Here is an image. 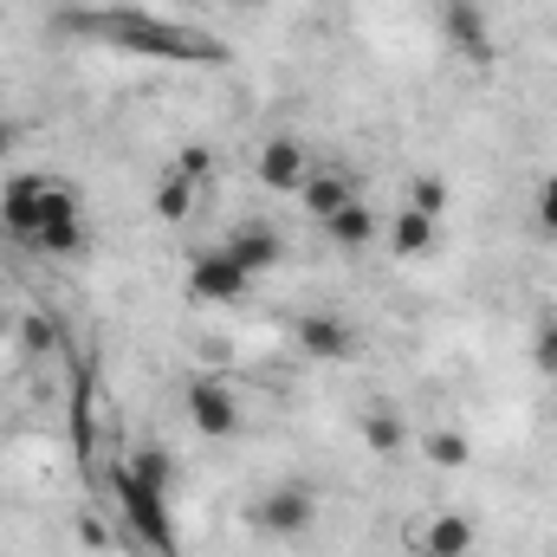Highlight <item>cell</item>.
Listing matches in <instances>:
<instances>
[{
  "mask_svg": "<svg viewBox=\"0 0 557 557\" xmlns=\"http://www.w3.org/2000/svg\"><path fill=\"white\" fill-rule=\"evenodd\" d=\"M78 26L124 52H149V59H214V39H201L175 20H156V13H78Z\"/></svg>",
  "mask_w": 557,
  "mask_h": 557,
  "instance_id": "1",
  "label": "cell"
},
{
  "mask_svg": "<svg viewBox=\"0 0 557 557\" xmlns=\"http://www.w3.org/2000/svg\"><path fill=\"white\" fill-rule=\"evenodd\" d=\"M311 519H318V493L305 480H278V486L260 493V506H253V525L267 539H285V545H298L311 532Z\"/></svg>",
  "mask_w": 557,
  "mask_h": 557,
  "instance_id": "2",
  "label": "cell"
},
{
  "mask_svg": "<svg viewBox=\"0 0 557 557\" xmlns=\"http://www.w3.org/2000/svg\"><path fill=\"white\" fill-rule=\"evenodd\" d=\"M188 421H195V434H208V441H234V434H240V403H234V389H227L221 376H195V383H188Z\"/></svg>",
  "mask_w": 557,
  "mask_h": 557,
  "instance_id": "3",
  "label": "cell"
},
{
  "mask_svg": "<svg viewBox=\"0 0 557 557\" xmlns=\"http://www.w3.org/2000/svg\"><path fill=\"white\" fill-rule=\"evenodd\" d=\"M111 486H117V506H124V519L137 525V532L149 539V545H156V552H169L175 539H169V512H162V493H156V486H143L131 467H117V473H111Z\"/></svg>",
  "mask_w": 557,
  "mask_h": 557,
  "instance_id": "4",
  "label": "cell"
},
{
  "mask_svg": "<svg viewBox=\"0 0 557 557\" xmlns=\"http://www.w3.org/2000/svg\"><path fill=\"white\" fill-rule=\"evenodd\" d=\"M247 285H253V273H247L227 247H214V253H201V260L188 267V292H195L201 305H234V298H247Z\"/></svg>",
  "mask_w": 557,
  "mask_h": 557,
  "instance_id": "5",
  "label": "cell"
},
{
  "mask_svg": "<svg viewBox=\"0 0 557 557\" xmlns=\"http://www.w3.org/2000/svg\"><path fill=\"white\" fill-rule=\"evenodd\" d=\"M292 337H298V350L318 357V363L357 357V331H350V318H337V311H305V318L292 324Z\"/></svg>",
  "mask_w": 557,
  "mask_h": 557,
  "instance_id": "6",
  "label": "cell"
},
{
  "mask_svg": "<svg viewBox=\"0 0 557 557\" xmlns=\"http://www.w3.org/2000/svg\"><path fill=\"white\" fill-rule=\"evenodd\" d=\"M33 247H46V253H59V260L85 247V214H78V201H72L65 188H52V195H46V214H39Z\"/></svg>",
  "mask_w": 557,
  "mask_h": 557,
  "instance_id": "7",
  "label": "cell"
},
{
  "mask_svg": "<svg viewBox=\"0 0 557 557\" xmlns=\"http://www.w3.org/2000/svg\"><path fill=\"white\" fill-rule=\"evenodd\" d=\"M46 195H52L46 175H13V182L0 188V221H7L20 240H33V234H39V214H46Z\"/></svg>",
  "mask_w": 557,
  "mask_h": 557,
  "instance_id": "8",
  "label": "cell"
},
{
  "mask_svg": "<svg viewBox=\"0 0 557 557\" xmlns=\"http://www.w3.org/2000/svg\"><path fill=\"white\" fill-rule=\"evenodd\" d=\"M227 253H234L247 273L260 278V273H273L278 260H285V240H278L273 221H240V227L227 234Z\"/></svg>",
  "mask_w": 557,
  "mask_h": 557,
  "instance_id": "9",
  "label": "cell"
},
{
  "mask_svg": "<svg viewBox=\"0 0 557 557\" xmlns=\"http://www.w3.org/2000/svg\"><path fill=\"white\" fill-rule=\"evenodd\" d=\"M447 39H454V52H460V59L493 65V33H486L480 0H447Z\"/></svg>",
  "mask_w": 557,
  "mask_h": 557,
  "instance_id": "10",
  "label": "cell"
},
{
  "mask_svg": "<svg viewBox=\"0 0 557 557\" xmlns=\"http://www.w3.org/2000/svg\"><path fill=\"white\" fill-rule=\"evenodd\" d=\"M416 552L421 557H467L473 552V519H460V512H434V519L416 532Z\"/></svg>",
  "mask_w": 557,
  "mask_h": 557,
  "instance_id": "11",
  "label": "cell"
},
{
  "mask_svg": "<svg viewBox=\"0 0 557 557\" xmlns=\"http://www.w3.org/2000/svg\"><path fill=\"white\" fill-rule=\"evenodd\" d=\"M305 175H311V162H305V149L292 137H273L260 149V182H267V188H292V195H298Z\"/></svg>",
  "mask_w": 557,
  "mask_h": 557,
  "instance_id": "12",
  "label": "cell"
},
{
  "mask_svg": "<svg viewBox=\"0 0 557 557\" xmlns=\"http://www.w3.org/2000/svg\"><path fill=\"white\" fill-rule=\"evenodd\" d=\"M298 201H305L311 221H331V214H337L344 201H357V195H350V175H344V169H311L305 188H298Z\"/></svg>",
  "mask_w": 557,
  "mask_h": 557,
  "instance_id": "13",
  "label": "cell"
},
{
  "mask_svg": "<svg viewBox=\"0 0 557 557\" xmlns=\"http://www.w3.org/2000/svg\"><path fill=\"white\" fill-rule=\"evenodd\" d=\"M434 240H441V221H428V214H416V208H403V214L389 221V247H396L403 260L434 253Z\"/></svg>",
  "mask_w": 557,
  "mask_h": 557,
  "instance_id": "14",
  "label": "cell"
},
{
  "mask_svg": "<svg viewBox=\"0 0 557 557\" xmlns=\"http://www.w3.org/2000/svg\"><path fill=\"white\" fill-rule=\"evenodd\" d=\"M324 234H331L337 247H370V240L383 234V221H376V214H370L363 201H344V208H337V214L324 221Z\"/></svg>",
  "mask_w": 557,
  "mask_h": 557,
  "instance_id": "15",
  "label": "cell"
},
{
  "mask_svg": "<svg viewBox=\"0 0 557 557\" xmlns=\"http://www.w3.org/2000/svg\"><path fill=\"white\" fill-rule=\"evenodd\" d=\"M421 454H428L434 467H467V460H473V441H467L460 428H434V434H421Z\"/></svg>",
  "mask_w": 557,
  "mask_h": 557,
  "instance_id": "16",
  "label": "cell"
},
{
  "mask_svg": "<svg viewBox=\"0 0 557 557\" xmlns=\"http://www.w3.org/2000/svg\"><path fill=\"white\" fill-rule=\"evenodd\" d=\"M124 467L137 473L143 486H156V493H169V486H175V460H169L162 447H149V441H143V447L131 454V460H124Z\"/></svg>",
  "mask_w": 557,
  "mask_h": 557,
  "instance_id": "17",
  "label": "cell"
},
{
  "mask_svg": "<svg viewBox=\"0 0 557 557\" xmlns=\"http://www.w3.org/2000/svg\"><path fill=\"white\" fill-rule=\"evenodd\" d=\"M188 208H195V182H188L182 169H169L162 188H156V214H162V221H188Z\"/></svg>",
  "mask_w": 557,
  "mask_h": 557,
  "instance_id": "18",
  "label": "cell"
},
{
  "mask_svg": "<svg viewBox=\"0 0 557 557\" xmlns=\"http://www.w3.org/2000/svg\"><path fill=\"white\" fill-rule=\"evenodd\" d=\"M363 441H370L376 454H396V447L409 441V428H403V416H396V409H376V416L363 421Z\"/></svg>",
  "mask_w": 557,
  "mask_h": 557,
  "instance_id": "19",
  "label": "cell"
},
{
  "mask_svg": "<svg viewBox=\"0 0 557 557\" xmlns=\"http://www.w3.org/2000/svg\"><path fill=\"white\" fill-rule=\"evenodd\" d=\"M409 208L428 214V221H441V214H447V182H441V175H416V182H409Z\"/></svg>",
  "mask_w": 557,
  "mask_h": 557,
  "instance_id": "20",
  "label": "cell"
},
{
  "mask_svg": "<svg viewBox=\"0 0 557 557\" xmlns=\"http://www.w3.org/2000/svg\"><path fill=\"white\" fill-rule=\"evenodd\" d=\"M532 227L545 234V240H557V169L539 182V201H532Z\"/></svg>",
  "mask_w": 557,
  "mask_h": 557,
  "instance_id": "21",
  "label": "cell"
},
{
  "mask_svg": "<svg viewBox=\"0 0 557 557\" xmlns=\"http://www.w3.org/2000/svg\"><path fill=\"white\" fill-rule=\"evenodd\" d=\"M532 363H539V376H557V318L532 331Z\"/></svg>",
  "mask_w": 557,
  "mask_h": 557,
  "instance_id": "22",
  "label": "cell"
},
{
  "mask_svg": "<svg viewBox=\"0 0 557 557\" xmlns=\"http://www.w3.org/2000/svg\"><path fill=\"white\" fill-rule=\"evenodd\" d=\"M20 331H26V344H33V350H46V344H52V324H46V318H26Z\"/></svg>",
  "mask_w": 557,
  "mask_h": 557,
  "instance_id": "23",
  "label": "cell"
},
{
  "mask_svg": "<svg viewBox=\"0 0 557 557\" xmlns=\"http://www.w3.org/2000/svg\"><path fill=\"white\" fill-rule=\"evenodd\" d=\"M7 149H13V124L0 117V162H7Z\"/></svg>",
  "mask_w": 557,
  "mask_h": 557,
  "instance_id": "24",
  "label": "cell"
},
{
  "mask_svg": "<svg viewBox=\"0 0 557 557\" xmlns=\"http://www.w3.org/2000/svg\"><path fill=\"white\" fill-rule=\"evenodd\" d=\"M0 337H7V318H0Z\"/></svg>",
  "mask_w": 557,
  "mask_h": 557,
  "instance_id": "25",
  "label": "cell"
}]
</instances>
